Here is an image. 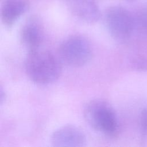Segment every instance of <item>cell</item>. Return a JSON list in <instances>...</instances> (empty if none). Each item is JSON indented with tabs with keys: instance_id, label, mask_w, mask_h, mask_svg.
Instances as JSON below:
<instances>
[{
	"instance_id": "cell-1",
	"label": "cell",
	"mask_w": 147,
	"mask_h": 147,
	"mask_svg": "<svg viewBox=\"0 0 147 147\" xmlns=\"http://www.w3.org/2000/svg\"><path fill=\"white\" fill-rule=\"evenodd\" d=\"M25 70L32 82L47 85L59 78L62 72V62L52 52L38 48L28 51L25 60Z\"/></svg>"
},
{
	"instance_id": "cell-2",
	"label": "cell",
	"mask_w": 147,
	"mask_h": 147,
	"mask_svg": "<svg viewBox=\"0 0 147 147\" xmlns=\"http://www.w3.org/2000/svg\"><path fill=\"white\" fill-rule=\"evenodd\" d=\"M84 117L91 128L109 137H115L119 130L117 114L113 107L106 100L95 99L84 106Z\"/></svg>"
},
{
	"instance_id": "cell-3",
	"label": "cell",
	"mask_w": 147,
	"mask_h": 147,
	"mask_svg": "<svg viewBox=\"0 0 147 147\" xmlns=\"http://www.w3.org/2000/svg\"><path fill=\"white\" fill-rule=\"evenodd\" d=\"M92 49L90 41L81 34H74L64 40L59 47L58 57L62 63L80 67L90 60Z\"/></svg>"
},
{
	"instance_id": "cell-4",
	"label": "cell",
	"mask_w": 147,
	"mask_h": 147,
	"mask_svg": "<svg viewBox=\"0 0 147 147\" xmlns=\"http://www.w3.org/2000/svg\"><path fill=\"white\" fill-rule=\"evenodd\" d=\"M105 21L110 34L118 41L128 40L134 32L133 13L123 6L109 7L105 13Z\"/></svg>"
},
{
	"instance_id": "cell-5",
	"label": "cell",
	"mask_w": 147,
	"mask_h": 147,
	"mask_svg": "<svg viewBox=\"0 0 147 147\" xmlns=\"http://www.w3.org/2000/svg\"><path fill=\"white\" fill-rule=\"evenodd\" d=\"M51 142L54 146L81 147L86 145L87 138L81 129L75 125H67L52 133Z\"/></svg>"
},
{
	"instance_id": "cell-6",
	"label": "cell",
	"mask_w": 147,
	"mask_h": 147,
	"mask_svg": "<svg viewBox=\"0 0 147 147\" xmlns=\"http://www.w3.org/2000/svg\"><path fill=\"white\" fill-rule=\"evenodd\" d=\"M44 37L42 21L37 16H31L24 22L20 30V40L29 51L40 48Z\"/></svg>"
},
{
	"instance_id": "cell-7",
	"label": "cell",
	"mask_w": 147,
	"mask_h": 147,
	"mask_svg": "<svg viewBox=\"0 0 147 147\" xmlns=\"http://www.w3.org/2000/svg\"><path fill=\"white\" fill-rule=\"evenodd\" d=\"M69 10L77 18L94 24L100 17V11L94 0H65Z\"/></svg>"
},
{
	"instance_id": "cell-8",
	"label": "cell",
	"mask_w": 147,
	"mask_h": 147,
	"mask_svg": "<svg viewBox=\"0 0 147 147\" xmlns=\"http://www.w3.org/2000/svg\"><path fill=\"white\" fill-rule=\"evenodd\" d=\"M29 0H4L1 10L2 24L7 28L15 22L28 10Z\"/></svg>"
},
{
	"instance_id": "cell-9",
	"label": "cell",
	"mask_w": 147,
	"mask_h": 147,
	"mask_svg": "<svg viewBox=\"0 0 147 147\" xmlns=\"http://www.w3.org/2000/svg\"><path fill=\"white\" fill-rule=\"evenodd\" d=\"M133 14L134 32L142 37H147V5L140 7Z\"/></svg>"
},
{
	"instance_id": "cell-10",
	"label": "cell",
	"mask_w": 147,
	"mask_h": 147,
	"mask_svg": "<svg viewBox=\"0 0 147 147\" xmlns=\"http://www.w3.org/2000/svg\"><path fill=\"white\" fill-rule=\"evenodd\" d=\"M133 67L139 71H147V60L141 56L134 57L131 62Z\"/></svg>"
},
{
	"instance_id": "cell-11",
	"label": "cell",
	"mask_w": 147,
	"mask_h": 147,
	"mask_svg": "<svg viewBox=\"0 0 147 147\" xmlns=\"http://www.w3.org/2000/svg\"><path fill=\"white\" fill-rule=\"evenodd\" d=\"M140 129L143 138L147 136V109H144L140 115Z\"/></svg>"
},
{
	"instance_id": "cell-12",
	"label": "cell",
	"mask_w": 147,
	"mask_h": 147,
	"mask_svg": "<svg viewBox=\"0 0 147 147\" xmlns=\"http://www.w3.org/2000/svg\"><path fill=\"white\" fill-rule=\"evenodd\" d=\"M6 98V94L5 91L3 90L2 87H1V90H0V102L1 103H2L5 99Z\"/></svg>"
},
{
	"instance_id": "cell-13",
	"label": "cell",
	"mask_w": 147,
	"mask_h": 147,
	"mask_svg": "<svg viewBox=\"0 0 147 147\" xmlns=\"http://www.w3.org/2000/svg\"><path fill=\"white\" fill-rule=\"evenodd\" d=\"M127 1H129V2H133V1H135L136 0H126Z\"/></svg>"
}]
</instances>
